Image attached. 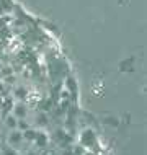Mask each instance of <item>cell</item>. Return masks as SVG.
<instances>
[{
    "instance_id": "cell-1",
    "label": "cell",
    "mask_w": 147,
    "mask_h": 155,
    "mask_svg": "<svg viewBox=\"0 0 147 155\" xmlns=\"http://www.w3.org/2000/svg\"><path fill=\"white\" fill-rule=\"evenodd\" d=\"M7 142H8L10 147H15V149L20 147L22 142H23V132L20 131V129H12L7 136Z\"/></svg>"
},
{
    "instance_id": "cell-2",
    "label": "cell",
    "mask_w": 147,
    "mask_h": 155,
    "mask_svg": "<svg viewBox=\"0 0 147 155\" xmlns=\"http://www.w3.org/2000/svg\"><path fill=\"white\" fill-rule=\"evenodd\" d=\"M13 116L16 119H23L28 116V108L25 106L23 103H16L13 106Z\"/></svg>"
},
{
    "instance_id": "cell-3",
    "label": "cell",
    "mask_w": 147,
    "mask_h": 155,
    "mask_svg": "<svg viewBox=\"0 0 147 155\" xmlns=\"http://www.w3.org/2000/svg\"><path fill=\"white\" fill-rule=\"evenodd\" d=\"M33 142H35V144H36L39 149L46 147V145H48V134H46V132H38Z\"/></svg>"
},
{
    "instance_id": "cell-4",
    "label": "cell",
    "mask_w": 147,
    "mask_h": 155,
    "mask_svg": "<svg viewBox=\"0 0 147 155\" xmlns=\"http://www.w3.org/2000/svg\"><path fill=\"white\" fill-rule=\"evenodd\" d=\"M82 142L83 144H87V145H93L95 144V136H93V132L92 131H85L82 134Z\"/></svg>"
},
{
    "instance_id": "cell-5",
    "label": "cell",
    "mask_w": 147,
    "mask_h": 155,
    "mask_svg": "<svg viewBox=\"0 0 147 155\" xmlns=\"http://www.w3.org/2000/svg\"><path fill=\"white\" fill-rule=\"evenodd\" d=\"M16 121H18V119H16L13 114H10V116H7V118H5V126L8 127V131L16 129Z\"/></svg>"
},
{
    "instance_id": "cell-6",
    "label": "cell",
    "mask_w": 147,
    "mask_h": 155,
    "mask_svg": "<svg viewBox=\"0 0 147 155\" xmlns=\"http://www.w3.org/2000/svg\"><path fill=\"white\" fill-rule=\"evenodd\" d=\"M23 132V140H29V142H33L35 140V137H36V131H33L31 127L29 129H26V131H22Z\"/></svg>"
},
{
    "instance_id": "cell-7",
    "label": "cell",
    "mask_w": 147,
    "mask_h": 155,
    "mask_svg": "<svg viewBox=\"0 0 147 155\" xmlns=\"http://www.w3.org/2000/svg\"><path fill=\"white\" fill-rule=\"evenodd\" d=\"M29 127H31V124L26 121V118L16 121V129H20V131H26V129H29Z\"/></svg>"
},
{
    "instance_id": "cell-8",
    "label": "cell",
    "mask_w": 147,
    "mask_h": 155,
    "mask_svg": "<svg viewBox=\"0 0 147 155\" xmlns=\"http://www.w3.org/2000/svg\"><path fill=\"white\" fill-rule=\"evenodd\" d=\"M2 155H20V152L15 147H10V145H8V147H5L2 150Z\"/></svg>"
},
{
    "instance_id": "cell-9",
    "label": "cell",
    "mask_w": 147,
    "mask_h": 155,
    "mask_svg": "<svg viewBox=\"0 0 147 155\" xmlns=\"http://www.w3.org/2000/svg\"><path fill=\"white\" fill-rule=\"evenodd\" d=\"M36 124L38 126H46V124H48V121H46V114L39 113V114H38V119H36Z\"/></svg>"
},
{
    "instance_id": "cell-10",
    "label": "cell",
    "mask_w": 147,
    "mask_h": 155,
    "mask_svg": "<svg viewBox=\"0 0 147 155\" xmlns=\"http://www.w3.org/2000/svg\"><path fill=\"white\" fill-rule=\"evenodd\" d=\"M15 96H16L18 100H20V98L23 100L25 96H26V90H25V88H16V90H15Z\"/></svg>"
},
{
    "instance_id": "cell-11",
    "label": "cell",
    "mask_w": 147,
    "mask_h": 155,
    "mask_svg": "<svg viewBox=\"0 0 147 155\" xmlns=\"http://www.w3.org/2000/svg\"><path fill=\"white\" fill-rule=\"evenodd\" d=\"M62 155H74V153L70 152V150H64V152H62Z\"/></svg>"
},
{
    "instance_id": "cell-12",
    "label": "cell",
    "mask_w": 147,
    "mask_h": 155,
    "mask_svg": "<svg viewBox=\"0 0 147 155\" xmlns=\"http://www.w3.org/2000/svg\"><path fill=\"white\" fill-rule=\"evenodd\" d=\"M26 155H36V153H35V152H28Z\"/></svg>"
}]
</instances>
